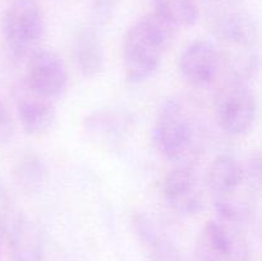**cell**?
<instances>
[{"label":"cell","mask_w":262,"mask_h":261,"mask_svg":"<svg viewBox=\"0 0 262 261\" xmlns=\"http://www.w3.org/2000/svg\"><path fill=\"white\" fill-rule=\"evenodd\" d=\"M155 12L176 27H189L199 19L197 0H152Z\"/></svg>","instance_id":"cell-17"},{"label":"cell","mask_w":262,"mask_h":261,"mask_svg":"<svg viewBox=\"0 0 262 261\" xmlns=\"http://www.w3.org/2000/svg\"><path fill=\"white\" fill-rule=\"evenodd\" d=\"M25 84L32 94L54 101L68 84L66 63L55 51L37 49L27 58Z\"/></svg>","instance_id":"cell-7"},{"label":"cell","mask_w":262,"mask_h":261,"mask_svg":"<svg viewBox=\"0 0 262 261\" xmlns=\"http://www.w3.org/2000/svg\"><path fill=\"white\" fill-rule=\"evenodd\" d=\"M219 125L227 135L239 137L252 129L257 118V100L246 82L229 79L215 99Z\"/></svg>","instance_id":"cell-5"},{"label":"cell","mask_w":262,"mask_h":261,"mask_svg":"<svg viewBox=\"0 0 262 261\" xmlns=\"http://www.w3.org/2000/svg\"><path fill=\"white\" fill-rule=\"evenodd\" d=\"M132 225L150 261H183L181 251L176 243L150 216L143 212H137L133 215Z\"/></svg>","instance_id":"cell-13"},{"label":"cell","mask_w":262,"mask_h":261,"mask_svg":"<svg viewBox=\"0 0 262 261\" xmlns=\"http://www.w3.org/2000/svg\"><path fill=\"white\" fill-rule=\"evenodd\" d=\"M179 28L156 12L136 20L123 40V67L128 81L141 83L154 76Z\"/></svg>","instance_id":"cell-1"},{"label":"cell","mask_w":262,"mask_h":261,"mask_svg":"<svg viewBox=\"0 0 262 261\" xmlns=\"http://www.w3.org/2000/svg\"><path fill=\"white\" fill-rule=\"evenodd\" d=\"M17 114L20 127L30 136H42L48 133L56 119L54 101L37 96L27 89L18 96Z\"/></svg>","instance_id":"cell-12"},{"label":"cell","mask_w":262,"mask_h":261,"mask_svg":"<svg viewBox=\"0 0 262 261\" xmlns=\"http://www.w3.org/2000/svg\"><path fill=\"white\" fill-rule=\"evenodd\" d=\"M246 182L251 191L255 193H262V151H255L248 158L245 165Z\"/></svg>","instance_id":"cell-18"},{"label":"cell","mask_w":262,"mask_h":261,"mask_svg":"<svg viewBox=\"0 0 262 261\" xmlns=\"http://www.w3.org/2000/svg\"><path fill=\"white\" fill-rule=\"evenodd\" d=\"M215 35L222 44L224 64L229 79L246 82L260 69V31L255 18L247 12L225 9L215 20Z\"/></svg>","instance_id":"cell-2"},{"label":"cell","mask_w":262,"mask_h":261,"mask_svg":"<svg viewBox=\"0 0 262 261\" xmlns=\"http://www.w3.org/2000/svg\"><path fill=\"white\" fill-rule=\"evenodd\" d=\"M14 181L23 192L28 194L37 193L45 186L48 170L42 159L35 153L20 156L13 170Z\"/></svg>","instance_id":"cell-16"},{"label":"cell","mask_w":262,"mask_h":261,"mask_svg":"<svg viewBox=\"0 0 262 261\" xmlns=\"http://www.w3.org/2000/svg\"><path fill=\"white\" fill-rule=\"evenodd\" d=\"M4 238L3 237H0V251H2V245H3V242H4Z\"/></svg>","instance_id":"cell-23"},{"label":"cell","mask_w":262,"mask_h":261,"mask_svg":"<svg viewBox=\"0 0 262 261\" xmlns=\"http://www.w3.org/2000/svg\"><path fill=\"white\" fill-rule=\"evenodd\" d=\"M193 261H250V248L239 225L211 220L200 232Z\"/></svg>","instance_id":"cell-6"},{"label":"cell","mask_w":262,"mask_h":261,"mask_svg":"<svg viewBox=\"0 0 262 261\" xmlns=\"http://www.w3.org/2000/svg\"><path fill=\"white\" fill-rule=\"evenodd\" d=\"M161 191L169 209L182 216H194L204 209V197L193 166L176 165L164 178Z\"/></svg>","instance_id":"cell-9"},{"label":"cell","mask_w":262,"mask_h":261,"mask_svg":"<svg viewBox=\"0 0 262 261\" xmlns=\"http://www.w3.org/2000/svg\"><path fill=\"white\" fill-rule=\"evenodd\" d=\"M214 2H216L220 5H224V8H227V9H234L238 5L242 4L245 0H214Z\"/></svg>","instance_id":"cell-22"},{"label":"cell","mask_w":262,"mask_h":261,"mask_svg":"<svg viewBox=\"0 0 262 261\" xmlns=\"http://www.w3.org/2000/svg\"><path fill=\"white\" fill-rule=\"evenodd\" d=\"M14 133V124L9 112L0 101V145L9 142Z\"/></svg>","instance_id":"cell-20"},{"label":"cell","mask_w":262,"mask_h":261,"mask_svg":"<svg viewBox=\"0 0 262 261\" xmlns=\"http://www.w3.org/2000/svg\"><path fill=\"white\" fill-rule=\"evenodd\" d=\"M5 241L12 261H41L43 243L37 225L26 215L15 212L7 228Z\"/></svg>","instance_id":"cell-11"},{"label":"cell","mask_w":262,"mask_h":261,"mask_svg":"<svg viewBox=\"0 0 262 261\" xmlns=\"http://www.w3.org/2000/svg\"><path fill=\"white\" fill-rule=\"evenodd\" d=\"M3 37L15 58H28L45 36V15L37 0H14L3 15Z\"/></svg>","instance_id":"cell-4"},{"label":"cell","mask_w":262,"mask_h":261,"mask_svg":"<svg viewBox=\"0 0 262 261\" xmlns=\"http://www.w3.org/2000/svg\"><path fill=\"white\" fill-rule=\"evenodd\" d=\"M15 212L17 211L12 204L9 192H8L4 183L0 181V237L5 238L8 224H9L10 219L14 216Z\"/></svg>","instance_id":"cell-19"},{"label":"cell","mask_w":262,"mask_h":261,"mask_svg":"<svg viewBox=\"0 0 262 261\" xmlns=\"http://www.w3.org/2000/svg\"><path fill=\"white\" fill-rule=\"evenodd\" d=\"M118 0H95L94 13L95 18L100 23H105L110 20L113 17L115 8H117Z\"/></svg>","instance_id":"cell-21"},{"label":"cell","mask_w":262,"mask_h":261,"mask_svg":"<svg viewBox=\"0 0 262 261\" xmlns=\"http://www.w3.org/2000/svg\"><path fill=\"white\" fill-rule=\"evenodd\" d=\"M246 182L245 166L232 155H219L206 174V183L214 199L235 193Z\"/></svg>","instance_id":"cell-14"},{"label":"cell","mask_w":262,"mask_h":261,"mask_svg":"<svg viewBox=\"0 0 262 261\" xmlns=\"http://www.w3.org/2000/svg\"><path fill=\"white\" fill-rule=\"evenodd\" d=\"M132 127L129 113L119 109H100L84 122L87 137L101 148L115 150L127 140Z\"/></svg>","instance_id":"cell-10"},{"label":"cell","mask_w":262,"mask_h":261,"mask_svg":"<svg viewBox=\"0 0 262 261\" xmlns=\"http://www.w3.org/2000/svg\"><path fill=\"white\" fill-rule=\"evenodd\" d=\"M74 63L83 76L95 77L102 71L105 61L104 46L94 28H82L72 44Z\"/></svg>","instance_id":"cell-15"},{"label":"cell","mask_w":262,"mask_h":261,"mask_svg":"<svg viewBox=\"0 0 262 261\" xmlns=\"http://www.w3.org/2000/svg\"><path fill=\"white\" fill-rule=\"evenodd\" d=\"M223 60L222 50L209 40H196L189 44L178 60L181 77L193 87H206L219 76Z\"/></svg>","instance_id":"cell-8"},{"label":"cell","mask_w":262,"mask_h":261,"mask_svg":"<svg viewBox=\"0 0 262 261\" xmlns=\"http://www.w3.org/2000/svg\"><path fill=\"white\" fill-rule=\"evenodd\" d=\"M152 138L161 155L176 165L193 166L201 153L193 118L177 99L166 100L160 107L154 123Z\"/></svg>","instance_id":"cell-3"}]
</instances>
